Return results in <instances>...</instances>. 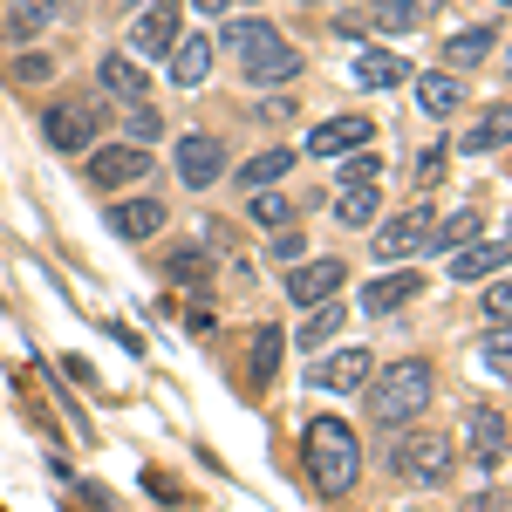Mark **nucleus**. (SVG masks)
<instances>
[{
    "label": "nucleus",
    "instance_id": "1",
    "mask_svg": "<svg viewBox=\"0 0 512 512\" xmlns=\"http://www.w3.org/2000/svg\"><path fill=\"white\" fill-rule=\"evenodd\" d=\"M301 465H308V485L321 499H342L355 478H362V444L342 417H315L308 437H301Z\"/></svg>",
    "mask_w": 512,
    "mask_h": 512
},
{
    "label": "nucleus",
    "instance_id": "2",
    "mask_svg": "<svg viewBox=\"0 0 512 512\" xmlns=\"http://www.w3.org/2000/svg\"><path fill=\"white\" fill-rule=\"evenodd\" d=\"M431 362H390L383 376H376V390H369V417H376V431H403L410 417H424L431 410Z\"/></svg>",
    "mask_w": 512,
    "mask_h": 512
},
{
    "label": "nucleus",
    "instance_id": "3",
    "mask_svg": "<svg viewBox=\"0 0 512 512\" xmlns=\"http://www.w3.org/2000/svg\"><path fill=\"white\" fill-rule=\"evenodd\" d=\"M451 465H458V444L444 431H410L403 424V437H396V451H390V472H403L410 485H444Z\"/></svg>",
    "mask_w": 512,
    "mask_h": 512
},
{
    "label": "nucleus",
    "instance_id": "4",
    "mask_svg": "<svg viewBox=\"0 0 512 512\" xmlns=\"http://www.w3.org/2000/svg\"><path fill=\"white\" fill-rule=\"evenodd\" d=\"M41 144L62 151V158H82V151L96 144V103H89V96H62V103H48V117H41Z\"/></svg>",
    "mask_w": 512,
    "mask_h": 512
},
{
    "label": "nucleus",
    "instance_id": "5",
    "mask_svg": "<svg viewBox=\"0 0 512 512\" xmlns=\"http://www.w3.org/2000/svg\"><path fill=\"white\" fill-rule=\"evenodd\" d=\"M239 62H246V82L253 89H274V82H294L301 76V48L294 41H280L274 28H260V35L239 48Z\"/></svg>",
    "mask_w": 512,
    "mask_h": 512
},
{
    "label": "nucleus",
    "instance_id": "6",
    "mask_svg": "<svg viewBox=\"0 0 512 512\" xmlns=\"http://www.w3.org/2000/svg\"><path fill=\"white\" fill-rule=\"evenodd\" d=\"M431 226H437V212L431 205H410V212H396V219H383L376 226V260H410V253H424V239H431Z\"/></svg>",
    "mask_w": 512,
    "mask_h": 512
},
{
    "label": "nucleus",
    "instance_id": "7",
    "mask_svg": "<svg viewBox=\"0 0 512 512\" xmlns=\"http://www.w3.org/2000/svg\"><path fill=\"white\" fill-rule=\"evenodd\" d=\"M144 171H151V144H103V151H89V185L96 192L137 185Z\"/></svg>",
    "mask_w": 512,
    "mask_h": 512
},
{
    "label": "nucleus",
    "instance_id": "8",
    "mask_svg": "<svg viewBox=\"0 0 512 512\" xmlns=\"http://www.w3.org/2000/svg\"><path fill=\"white\" fill-rule=\"evenodd\" d=\"M342 280H349V267H342L335 253H328V260H308V267L294 260V267H287V301H301V308L335 301V294H342Z\"/></svg>",
    "mask_w": 512,
    "mask_h": 512
},
{
    "label": "nucleus",
    "instance_id": "9",
    "mask_svg": "<svg viewBox=\"0 0 512 512\" xmlns=\"http://www.w3.org/2000/svg\"><path fill=\"white\" fill-rule=\"evenodd\" d=\"M362 144H376V123L369 117H321L315 130H308V151L315 158H349V151H362Z\"/></svg>",
    "mask_w": 512,
    "mask_h": 512
},
{
    "label": "nucleus",
    "instance_id": "10",
    "mask_svg": "<svg viewBox=\"0 0 512 512\" xmlns=\"http://www.w3.org/2000/svg\"><path fill=\"white\" fill-rule=\"evenodd\" d=\"M178 178H185L192 192L219 185V178H226V144H219V137H205V130H192V137L178 144Z\"/></svg>",
    "mask_w": 512,
    "mask_h": 512
},
{
    "label": "nucleus",
    "instance_id": "11",
    "mask_svg": "<svg viewBox=\"0 0 512 512\" xmlns=\"http://www.w3.org/2000/svg\"><path fill=\"white\" fill-rule=\"evenodd\" d=\"M424 294V274L417 267H396V274H376L362 287V315H396V308H410Z\"/></svg>",
    "mask_w": 512,
    "mask_h": 512
},
{
    "label": "nucleus",
    "instance_id": "12",
    "mask_svg": "<svg viewBox=\"0 0 512 512\" xmlns=\"http://www.w3.org/2000/svg\"><path fill=\"white\" fill-rule=\"evenodd\" d=\"M178 28H185L178 0H158V7H144V14H137V28H130V48H137V55H171Z\"/></svg>",
    "mask_w": 512,
    "mask_h": 512
},
{
    "label": "nucleus",
    "instance_id": "13",
    "mask_svg": "<svg viewBox=\"0 0 512 512\" xmlns=\"http://www.w3.org/2000/svg\"><path fill=\"white\" fill-rule=\"evenodd\" d=\"M369 362H376L369 349H335V355H321L315 369H308V390H362V383H369Z\"/></svg>",
    "mask_w": 512,
    "mask_h": 512
},
{
    "label": "nucleus",
    "instance_id": "14",
    "mask_svg": "<svg viewBox=\"0 0 512 512\" xmlns=\"http://www.w3.org/2000/svg\"><path fill=\"white\" fill-rule=\"evenodd\" d=\"M164 62H171V82L178 89H198V82L212 76V35H178Z\"/></svg>",
    "mask_w": 512,
    "mask_h": 512
},
{
    "label": "nucleus",
    "instance_id": "15",
    "mask_svg": "<svg viewBox=\"0 0 512 512\" xmlns=\"http://www.w3.org/2000/svg\"><path fill=\"white\" fill-rule=\"evenodd\" d=\"M96 89H110L117 103H144V96H151V76H144L130 55H103V62H96Z\"/></svg>",
    "mask_w": 512,
    "mask_h": 512
},
{
    "label": "nucleus",
    "instance_id": "16",
    "mask_svg": "<svg viewBox=\"0 0 512 512\" xmlns=\"http://www.w3.org/2000/svg\"><path fill=\"white\" fill-rule=\"evenodd\" d=\"M472 458H478V472L506 465V410H472Z\"/></svg>",
    "mask_w": 512,
    "mask_h": 512
},
{
    "label": "nucleus",
    "instance_id": "17",
    "mask_svg": "<svg viewBox=\"0 0 512 512\" xmlns=\"http://www.w3.org/2000/svg\"><path fill=\"white\" fill-rule=\"evenodd\" d=\"M164 226V198H123L110 205V233L117 239H151Z\"/></svg>",
    "mask_w": 512,
    "mask_h": 512
},
{
    "label": "nucleus",
    "instance_id": "18",
    "mask_svg": "<svg viewBox=\"0 0 512 512\" xmlns=\"http://www.w3.org/2000/svg\"><path fill=\"white\" fill-rule=\"evenodd\" d=\"M55 7H62V0H0V21H7V41H35V35H48Z\"/></svg>",
    "mask_w": 512,
    "mask_h": 512
},
{
    "label": "nucleus",
    "instance_id": "19",
    "mask_svg": "<svg viewBox=\"0 0 512 512\" xmlns=\"http://www.w3.org/2000/svg\"><path fill=\"white\" fill-rule=\"evenodd\" d=\"M506 274V239H465V253H451V280H485Z\"/></svg>",
    "mask_w": 512,
    "mask_h": 512
},
{
    "label": "nucleus",
    "instance_id": "20",
    "mask_svg": "<svg viewBox=\"0 0 512 512\" xmlns=\"http://www.w3.org/2000/svg\"><path fill=\"white\" fill-rule=\"evenodd\" d=\"M355 82L362 89H396V82H410V62L390 55V48H362L355 55Z\"/></svg>",
    "mask_w": 512,
    "mask_h": 512
},
{
    "label": "nucleus",
    "instance_id": "21",
    "mask_svg": "<svg viewBox=\"0 0 512 512\" xmlns=\"http://www.w3.org/2000/svg\"><path fill=\"white\" fill-rule=\"evenodd\" d=\"M417 110H424V117H451V110H465V82H458V76H417Z\"/></svg>",
    "mask_w": 512,
    "mask_h": 512
},
{
    "label": "nucleus",
    "instance_id": "22",
    "mask_svg": "<svg viewBox=\"0 0 512 512\" xmlns=\"http://www.w3.org/2000/svg\"><path fill=\"white\" fill-rule=\"evenodd\" d=\"M485 55H499V28H465V35L444 41V62L451 69H478Z\"/></svg>",
    "mask_w": 512,
    "mask_h": 512
},
{
    "label": "nucleus",
    "instance_id": "23",
    "mask_svg": "<svg viewBox=\"0 0 512 512\" xmlns=\"http://www.w3.org/2000/svg\"><path fill=\"white\" fill-rule=\"evenodd\" d=\"M465 239H478V212L465 205V212H451V219H437L431 239H424V253H458Z\"/></svg>",
    "mask_w": 512,
    "mask_h": 512
},
{
    "label": "nucleus",
    "instance_id": "24",
    "mask_svg": "<svg viewBox=\"0 0 512 512\" xmlns=\"http://www.w3.org/2000/svg\"><path fill=\"white\" fill-rule=\"evenodd\" d=\"M499 144H506V103H492V110H485V117H478L465 137H458V151H472V158L499 151Z\"/></svg>",
    "mask_w": 512,
    "mask_h": 512
},
{
    "label": "nucleus",
    "instance_id": "25",
    "mask_svg": "<svg viewBox=\"0 0 512 512\" xmlns=\"http://www.w3.org/2000/svg\"><path fill=\"white\" fill-rule=\"evenodd\" d=\"M287 171H294V151H260V158L239 164V185H253V192H260V185H280Z\"/></svg>",
    "mask_w": 512,
    "mask_h": 512
},
{
    "label": "nucleus",
    "instance_id": "26",
    "mask_svg": "<svg viewBox=\"0 0 512 512\" xmlns=\"http://www.w3.org/2000/svg\"><path fill=\"white\" fill-rule=\"evenodd\" d=\"M335 219L342 226H376V185H342L335 192Z\"/></svg>",
    "mask_w": 512,
    "mask_h": 512
},
{
    "label": "nucleus",
    "instance_id": "27",
    "mask_svg": "<svg viewBox=\"0 0 512 512\" xmlns=\"http://www.w3.org/2000/svg\"><path fill=\"white\" fill-rule=\"evenodd\" d=\"M280 349H287V342H280V328H260V335H253V369H246V376H253V383H274Z\"/></svg>",
    "mask_w": 512,
    "mask_h": 512
},
{
    "label": "nucleus",
    "instance_id": "28",
    "mask_svg": "<svg viewBox=\"0 0 512 512\" xmlns=\"http://www.w3.org/2000/svg\"><path fill=\"white\" fill-rule=\"evenodd\" d=\"M335 328H342V308H335V301H321L315 315L301 321V349H315V355H321V342H335Z\"/></svg>",
    "mask_w": 512,
    "mask_h": 512
},
{
    "label": "nucleus",
    "instance_id": "29",
    "mask_svg": "<svg viewBox=\"0 0 512 512\" xmlns=\"http://www.w3.org/2000/svg\"><path fill=\"white\" fill-rule=\"evenodd\" d=\"M342 185H383V151H369V144L349 151L342 158Z\"/></svg>",
    "mask_w": 512,
    "mask_h": 512
},
{
    "label": "nucleus",
    "instance_id": "30",
    "mask_svg": "<svg viewBox=\"0 0 512 512\" xmlns=\"http://www.w3.org/2000/svg\"><path fill=\"white\" fill-rule=\"evenodd\" d=\"M164 274L171 280H212V253H205V246H178V253L164 260Z\"/></svg>",
    "mask_w": 512,
    "mask_h": 512
},
{
    "label": "nucleus",
    "instance_id": "31",
    "mask_svg": "<svg viewBox=\"0 0 512 512\" xmlns=\"http://www.w3.org/2000/svg\"><path fill=\"white\" fill-rule=\"evenodd\" d=\"M369 14H376V21H383V28H390V35H410V28H417V21H424V7H417V0H376V7H369Z\"/></svg>",
    "mask_w": 512,
    "mask_h": 512
},
{
    "label": "nucleus",
    "instance_id": "32",
    "mask_svg": "<svg viewBox=\"0 0 512 512\" xmlns=\"http://www.w3.org/2000/svg\"><path fill=\"white\" fill-rule=\"evenodd\" d=\"M260 192H267V185H260ZM253 219H260V226H287V219H294V198H280V192L253 198Z\"/></svg>",
    "mask_w": 512,
    "mask_h": 512
},
{
    "label": "nucleus",
    "instance_id": "33",
    "mask_svg": "<svg viewBox=\"0 0 512 512\" xmlns=\"http://www.w3.org/2000/svg\"><path fill=\"white\" fill-rule=\"evenodd\" d=\"M444 164H451V151H444V144H431V151L417 158V185H424V192H431L437 178H444Z\"/></svg>",
    "mask_w": 512,
    "mask_h": 512
},
{
    "label": "nucleus",
    "instance_id": "34",
    "mask_svg": "<svg viewBox=\"0 0 512 512\" xmlns=\"http://www.w3.org/2000/svg\"><path fill=\"white\" fill-rule=\"evenodd\" d=\"M158 130H164V117H158V110H144V103H130V137H137V144H151Z\"/></svg>",
    "mask_w": 512,
    "mask_h": 512
},
{
    "label": "nucleus",
    "instance_id": "35",
    "mask_svg": "<svg viewBox=\"0 0 512 512\" xmlns=\"http://www.w3.org/2000/svg\"><path fill=\"white\" fill-rule=\"evenodd\" d=\"M506 308H512V294H506V280L492 274V294H485V315H492V328H506Z\"/></svg>",
    "mask_w": 512,
    "mask_h": 512
},
{
    "label": "nucleus",
    "instance_id": "36",
    "mask_svg": "<svg viewBox=\"0 0 512 512\" xmlns=\"http://www.w3.org/2000/svg\"><path fill=\"white\" fill-rule=\"evenodd\" d=\"M485 369H492V376H506L512 362H506V328H492V342H485Z\"/></svg>",
    "mask_w": 512,
    "mask_h": 512
},
{
    "label": "nucleus",
    "instance_id": "37",
    "mask_svg": "<svg viewBox=\"0 0 512 512\" xmlns=\"http://www.w3.org/2000/svg\"><path fill=\"white\" fill-rule=\"evenodd\" d=\"M301 253H308V246H301V233H280V239H274V260H280V267H294Z\"/></svg>",
    "mask_w": 512,
    "mask_h": 512
},
{
    "label": "nucleus",
    "instance_id": "38",
    "mask_svg": "<svg viewBox=\"0 0 512 512\" xmlns=\"http://www.w3.org/2000/svg\"><path fill=\"white\" fill-rule=\"evenodd\" d=\"M260 28H267V21H233V28H226V48H233V55H239V48H246V41L260 35Z\"/></svg>",
    "mask_w": 512,
    "mask_h": 512
},
{
    "label": "nucleus",
    "instance_id": "39",
    "mask_svg": "<svg viewBox=\"0 0 512 512\" xmlns=\"http://www.w3.org/2000/svg\"><path fill=\"white\" fill-rule=\"evenodd\" d=\"M48 69H55L48 55H21V69H14V76H21V82H41V76H48Z\"/></svg>",
    "mask_w": 512,
    "mask_h": 512
},
{
    "label": "nucleus",
    "instance_id": "40",
    "mask_svg": "<svg viewBox=\"0 0 512 512\" xmlns=\"http://www.w3.org/2000/svg\"><path fill=\"white\" fill-rule=\"evenodd\" d=\"M458 512H506V499H499V492H492V499L478 492V499H465V506H458Z\"/></svg>",
    "mask_w": 512,
    "mask_h": 512
},
{
    "label": "nucleus",
    "instance_id": "41",
    "mask_svg": "<svg viewBox=\"0 0 512 512\" xmlns=\"http://www.w3.org/2000/svg\"><path fill=\"white\" fill-rule=\"evenodd\" d=\"M198 14H226V7H233V0H192Z\"/></svg>",
    "mask_w": 512,
    "mask_h": 512
},
{
    "label": "nucleus",
    "instance_id": "42",
    "mask_svg": "<svg viewBox=\"0 0 512 512\" xmlns=\"http://www.w3.org/2000/svg\"><path fill=\"white\" fill-rule=\"evenodd\" d=\"M417 7H444V0H417Z\"/></svg>",
    "mask_w": 512,
    "mask_h": 512
}]
</instances>
